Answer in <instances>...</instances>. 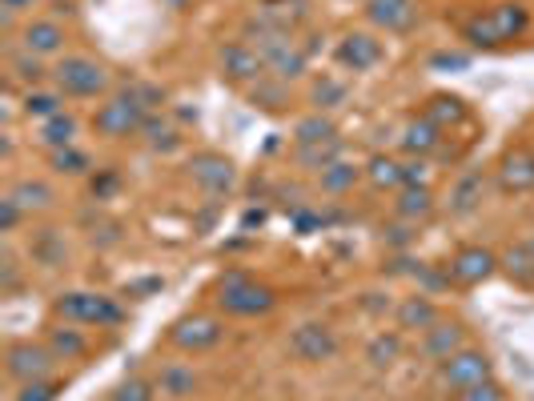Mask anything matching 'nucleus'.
Wrapping results in <instances>:
<instances>
[{"mask_svg":"<svg viewBox=\"0 0 534 401\" xmlns=\"http://www.w3.org/2000/svg\"><path fill=\"white\" fill-rule=\"evenodd\" d=\"M526 29H530V13H526L522 0H502V5H494V9H486V13H478V17H470V21L462 25V37H466L474 49H498V45L522 37Z\"/></svg>","mask_w":534,"mask_h":401,"instance_id":"obj_1","label":"nucleus"},{"mask_svg":"<svg viewBox=\"0 0 534 401\" xmlns=\"http://www.w3.org/2000/svg\"><path fill=\"white\" fill-rule=\"evenodd\" d=\"M217 305L233 317H257V313H270L278 305V297H274L270 285H257L249 273L229 269L217 285Z\"/></svg>","mask_w":534,"mask_h":401,"instance_id":"obj_2","label":"nucleus"},{"mask_svg":"<svg viewBox=\"0 0 534 401\" xmlns=\"http://www.w3.org/2000/svg\"><path fill=\"white\" fill-rule=\"evenodd\" d=\"M145 117H149L145 101H141L133 89H125V93L109 97V101L97 109V117H93V129H97L101 137H113V141H121V137H133V133H141Z\"/></svg>","mask_w":534,"mask_h":401,"instance_id":"obj_3","label":"nucleus"},{"mask_svg":"<svg viewBox=\"0 0 534 401\" xmlns=\"http://www.w3.org/2000/svg\"><path fill=\"white\" fill-rule=\"evenodd\" d=\"M53 85H57V93H65V97L89 101V97H101V93L109 89V69L97 65L93 57H65V61L53 69Z\"/></svg>","mask_w":534,"mask_h":401,"instance_id":"obj_4","label":"nucleus"},{"mask_svg":"<svg viewBox=\"0 0 534 401\" xmlns=\"http://www.w3.org/2000/svg\"><path fill=\"white\" fill-rule=\"evenodd\" d=\"M57 313L69 325H97V329L125 321V309L105 293H65V297H57Z\"/></svg>","mask_w":534,"mask_h":401,"instance_id":"obj_5","label":"nucleus"},{"mask_svg":"<svg viewBox=\"0 0 534 401\" xmlns=\"http://www.w3.org/2000/svg\"><path fill=\"white\" fill-rule=\"evenodd\" d=\"M490 373H494V365H490V357L482 349H458L454 357H446L438 365L442 389H454V393H466V389L490 381Z\"/></svg>","mask_w":534,"mask_h":401,"instance_id":"obj_6","label":"nucleus"},{"mask_svg":"<svg viewBox=\"0 0 534 401\" xmlns=\"http://www.w3.org/2000/svg\"><path fill=\"white\" fill-rule=\"evenodd\" d=\"M53 349L49 345H33V341H17V345H9V353H5V373L13 377V381H37V377H49V369H53Z\"/></svg>","mask_w":534,"mask_h":401,"instance_id":"obj_7","label":"nucleus"},{"mask_svg":"<svg viewBox=\"0 0 534 401\" xmlns=\"http://www.w3.org/2000/svg\"><path fill=\"white\" fill-rule=\"evenodd\" d=\"M290 353L298 361H330L338 353V333L326 321H306L290 333Z\"/></svg>","mask_w":534,"mask_h":401,"instance_id":"obj_8","label":"nucleus"},{"mask_svg":"<svg viewBox=\"0 0 534 401\" xmlns=\"http://www.w3.org/2000/svg\"><path fill=\"white\" fill-rule=\"evenodd\" d=\"M366 17L378 33L390 37H406L418 25V5L414 0H366Z\"/></svg>","mask_w":534,"mask_h":401,"instance_id":"obj_9","label":"nucleus"},{"mask_svg":"<svg viewBox=\"0 0 534 401\" xmlns=\"http://www.w3.org/2000/svg\"><path fill=\"white\" fill-rule=\"evenodd\" d=\"M382 57H386V49L374 33H346L338 45V65L350 73H370L382 65Z\"/></svg>","mask_w":534,"mask_h":401,"instance_id":"obj_10","label":"nucleus"},{"mask_svg":"<svg viewBox=\"0 0 534 401\" xmlns=\"http://www.w3.org/2000/svg\"><path fill=\"white\" fill-rule=\"evenodd\" d=\"M173 345L177 349H185V353H205V349H213V345H221V337H225V325L217 321V317H185V321H177L173 325Z\"/></svg>","mask_w":534,"mask_h":401,"instance_id":"obj_11","label":"nucleus"},{"mask_svg":"<svg viewBox=\"0 0 534 401\" xmlns=\"http://www.w3.org/2000/svg\"><path fill=\"white\" fill-rule=\"evenodd\" d=\"M189 169H193V181H197L209 197H225V193L237 185V169H233L225 157H217V153H197Z\"/></svg>","mask_w":534,"mask_h":401,"instance_id":"obj_12","label":"nucleus"},{"mask_svg":"<svg viewBox=\"0 0 534 401\" xmlns=\"http://www.w3.org/2000/svg\"><path fill=\"white\" fill-rule=\"evenodd\" d=\"M265 69H270V65L261 61V53L249 41H233V45L221 49V73L229 81H261Z\"/></svg>","mask_w":534,"mask_h":401,"instance_id":"obj_13","label":"nucleus"},{"mask_svg":"<svg viewBox=\"0 0 534 401\" xmlns=\"http://www.w3.org/2000/svg\"><path fill=\"white\" fill-rule=\"evenodd\" d=\"M422 357L426 361H446V357H454L458 349H466V333H462V325H454V321H438V325H430L426 333H422Z\"/></svg>","mask_w":534,"mask_h":401,"instance_id":"obj_14","label":"nucleus"},{"mask_svg":"<svg viewBox=\"0 0 534 401\" xmlns=\"http://www.w3.org/2000/svg\"><path fill=\"white\" fill-rule=\"evenodd\" d=\"M21 41H25V53L33 57H57L65 49V29L57 21H33Z\"/></svg>","mask_w":534,"mask_h":401,"instance_id":"obj_15","label":"nucleus"},{"mask_svg":"<svg viewBox=\"0 0 534 401\" xmlns=\"http://www.w3.org/2000/svg\"><path fill=\"white\" fill-rule=\"evenodd\" d=\"M450 273H454V281H462V285H478V281H486L490 273H494V253L490 249H462L458 257H454V265H450Z\"/></svg>","mask_w":534,"mask_h":401,"instance_id":"obj_16","label":"nucleus"},{"mask_svg":"<svg viewBox=\"0 0 534 401\" xmlns=\"http://www.w3.org/2000/svg\"><path fill=\"white\" fill-rule=\"evenodd\" d=\"M438 145H442V129L430 125L426 117H418V121H410V125L402 129V149H406L410 157H430Z\"/></svg>","mask_w":534,"mask_h":401,"instance_id":"obj_17","label":"nucleus"},{"mask_svg":"<svg viewBox=\"0 0 534 401\" xmlns=\"http://www.w3.org/2000/svg\"><path fill=\"white\" fill-rule=\"evenodd\" d=\"M77 117L73 113H57V117H49V121H41V145L49 149V153H57V149H69V145H77Z\"/></svg>","mask_w":534,"mask_h":401,"instance_id":"obj_18","label":"nucleus"},{"mask_svg":"<svg viewBox=\"0 0 534 401\" xmlns=\"http://www.w3.org/2000/svg\"><path fill=\"white\" fill-rule=\"evenodd\" d=\"M502 189H514V193L534 189V153L518 149L502 161Z\"/></svg>","mask_w":534,"mask_h":401,"instance_id":"obj_19","label":"nucleus"},{"mask_svg":"<svg viewBox=\"0 0 534 401\" xmlns=\"http://www.w3.org/2000/svg\"><path fill=\"white\" fill-rule=\"evenodd\" d=\"M398 325L402 329H430V325H438V305L430 301V297H406L402 305H398Z\"/></svg>","mask_w":534,"mask_h":401,"instance_id":"obj_20","label":"nucleus"},{"mask_svg":"<svg viewBox=\"0 0 534 401\" xmlns=\"http://www.w3.org/2000/svg\"><path fill=\"white\" fill-rule=\"evenodd\" d=\"M49 349H53V357H61V361H81V357L89 353V337H85L81 329H73V325H61V329L49 333Z\"/></svg>","mask_w":534,"mask_h":401,"instance_id":"obj_21","label":"nucleus"},{"mask_svg":"<svg viewBox=\"0 0 534 401\" xmlns=\"http://www.w3.org/2000/svg\"><path fill=\"white\" fill-rule=\"evenodd\" d=\"M398 217H406V221H422V217H430V209H434V193L426 189V185H406V189H398Z\"/></svg>","mask_w":534,"mask_h":401,"instance_id":"obj_22","label":"nucleus"},{"mask_svg":"<svg viewBox=\"0 0 534 401\" xmlns=\"http://www.w3.org/2000/svg\"><path fill=\"white\" fill-rule=\"evenodd\" d=\"M422 117L446 133V125H458V121L466 117V105H462V97L438 93V97H430V105H426V113H422Z\"/></svg>","mask_w":534,"mask_h":401,"instance_id":"obj_23","label":"nucleus"},{"mask_svg":"<svg viewBox=\"0 0 534 401\" xmlns=\"http://www.w3.org/2000/svg\"><path fill=\"white\" fill-rule=\"evenodd\" d=\"M157 389H161L165 397H189V393L197 389V373H193L189 365L173 361V365H165V369H161V377H157Z\"/></svg>","mask_w":534,"mask_h":401,"instance_id":"obj_24","label":"nucleus"},{"mask_svg":"<svg viewBox=\"0 0 534 401\" xmlns=\"http://www.w3.org/2000/svg\"><path fill=\"white\" fill-rule=\"evenodd\" d=\"M294 141H298V145H326V141H338V129H334L330 117L314 113V117H302V121L294 125Z\"/></svg>","mask_w":534,"mask_h":401,"instance_id":"obj_25","label":"nucleus"},{"mask_svg":"<svg viewBox=\"0 0 534 401\" xmlns=\"http://www.w3.org/2000/svg\"><path fill=\"white\" fill-rule=\"evenodd\" d=\"M358 177H362L358 165H350V161H334L330 169H322V193L342 197V193H350V189L358 185Z\"/></svg>","mask_w":534,"mask_h":401,"instance_id":"obj_26","label":"nucleus"},{"mask_svg":"<svg viewBox=\"0 0 534 401\" xmlns=\"http://www.w3.org/2000/svg\"><path fill=\"white\" fill-rule=\"evenodd\" d=\"M61 105H65V93H53V89H29V93H25V117L49 121V117L65 113Z\"/></svg>","mask_w":534,"mask_h":401,"instance_id":"obj_27","label":"nucleus"},{"mask_svg":"<svg viewBox=\"0 0 534 401\" xmlns=\"http://www.w3.org/2000/svg\"><path fill=\"white\" fill-rule=\"evenodd\" d=\"M141 137L153 145V149H161V153H173L177 145H181V137H177V129L161 117V113H149L145 117V125H141Z\"/></svg>","mask_w":534,"mask_h":401,"instance_id":"obj_28","label":"nucleus"},{"mask_svg":"<svg viewBox=\"0 0 534 401\" xmlns=\"http://www.w3.org/2000/svg\"><path fill=\"white\" fill-rule=\"evenodd\" d=\"M366 177H370L374 189H402L406 185L402 181V161H394V157H370Z\"/></svg>","mask_w":534,"mask_h":401,"instance_id":"obj_29","label":"nucleus"},{"mask_svg":"<svg viewBox=\"0 0 534 401\" xmlns=\"http://www.w3.org/2000/svg\"><path fill=\"white\" fill-rule=\"evenodd\" d=\"M298 161L306 169H330L334 161H342V137L338 141H326V145H298Z\"/></svg>","mask_w":534,"mask_h":401,"instance_id":"obj_30","label":"nucleus"},{"mask_svg":"<svg viewBox=\"0 0 534 401\" xmlns=\"http://www.w3.org/2000/svg\"><path fill=\"white\" fill-rule=\"evenodd\" d=\"M398 357H402V337H398V333H378V337L370 341V349H366V361H370L374 369H390Z\"/></svg>","mask_w":534,"mask_h":401,"instance_id":"obj_31","label":"nucleus"},{"mask_svg":"<svg viewBox=\"0 0 534 401\" xmlns=\"http://www.w3.org/2000/svg\"><path fill=\"white\" fill-rule=\"evenodd\" d=\"M478 201H482V173H470V177H462V181L454 185L450 209H454V213H470Z\"/></svg>","mask_w":534,"mask_h":401,"instance_id":"obj_32","label":"nucleus"},{"mask_svg":"<svg viewBox=\"0 0 534 401\" xmlns=\"http://www.w3.org/2000/svg\"><path fill=\"white\" fill-rule=\"evenodd\" d=\"M9 197H17V205L29 213V209H45V205H53V189L45 185V181H21Z\"/></svg>","mask_w":534,"mask_h":401,"instance_id":"obj_33","label":"nucleus"},{"mask_svg":"<svg viewBox=\"0 0 534 401\" xmlns=\"http://www.w3.org/2000/svg\"><path fill=\"white\" fill-rule=\"evenodd\" d=\"M53 169L65 173V177H81V173L93 169V161H89V153H81L77 145H69V149H57L53 153Z\"/></svg>","mask_w":534,"mask_h":401,"instance_id":"obj_34","label":"nucleus"},{"mask_svg":"<svg viewBox=\"0 0 534 401\" xmlns=\"http://www.w3.org/2000/svg\"><path fill=\"white\" fill-rule=\"evenodd\" d=\"M282 85H286L282 77H274V81L261 77V81L253 85V101H257L261 109H282V105H286V89H282Z\"/></svg>","mask_w":534,"mask_h":401,"instance_id":"obj_35","label":"nucleus"},{"mask_svg":"<svg viewBox=\"0 0 534 401\" xmlns=\"http://www.w3.org/2000/svg\"><path fill=\"white\" fill-rule=\"evenodd\" d=\"M57 393H61V381L37 377V381H25V385H21L17 401H57Z\"/></svg>","mask_w":534,"mask_h":401,"instance_id":"obj_36","label":"nucleus"},{"mask_svg":"<svg viewBox=\"0 0 534 401\" xmlns=\"http://www.w3.org/2000/svg\"><path fill=\"white\" fill-rule=\"evenodd\" d=\"M506 273H510V277H518V281H534V257H530L526 241H522L518 249H510V253H506Z\"/></svg>","mask_w":534,"mask_h":401,"instance_id":"obj_37","label":"nucleus"},{"mask_svg":"<svg viewBox=\"0 0 534 401\" xmlns=\"http://www.w3.org/2000/svg\"><path fill=\"white\" fill-rule=\"evenodd\" d=\"M153 381H141V377H133V381H125V385H117L105 401H153Z\"/></svg>","mask_w":534,"mask_h":401,"instance_id":"obj_38","label":"nucleus"},{"mask_svg":"<svg viewBox=\"0 0 534 401\" xmlns=\"http://www.w3.org/2000/svg\"><path fill=\"white\" fill-rule=\"evenodd\" d=\"M342 101H346V85H342V81L322 77V81L314 85V105H318V109H334V105H342Z\"/></svg>","mask_w":534,"mask_h":401,"instance_id":"obj_39","label":"nucleus"},{"mask_svg":"<svg viewBox=\"0 0 534 401\" xmlns=\"http://www.w3.org/2000/svg\"><path fill=\"white\" fill-rule=\"evenodd\" d=\"M117 189H121V173H117V169H97V177L89 181V193H93L97 201L117 197Z\"/></svg>","mask_w":534,"mask_h":401,"instance_id":"obj_40","label":"nucleus"},{"mask_svg":"<svg viewBox=\"0 0 534 401\" xmlns=\"http://www.w3.org/2000/svg\"><path fill=\"white\" fill-rule=\"evenodd\" d=\"M37 61H41V57H33V53H25V57H13V73H17L25 85H33V89L45 81V69H41Z\"/></svg>","mask_w":534,"mask_h":401,"instance_id":"obj_41","label":"nucleus"},{"mask_svg":"<svg viewBox=\"0 0 534 401\" xmlns=\"http://www.w3.org/2000/svg\"><path fill=\"white\" fill-rule=\"evenodd\" d=\"M21 221H25V209L17 205V197H5V201H0V233H13Z\"/></svg>","mask_w":534,"mask_h":401,"instance_id":"obj_42","label":"nucleus"},{"mask_svg":"<svg viewBox=\"0 0 534 401\" xmlns=\"http://www.w3.org/2000/svg\"><path fill=\"white\" fill-rule=\"evenodd\" d=\"M462 401H506V389H502L498 381H482V385L466 389V393H462Z\"/></svg>","mask_w":534,"mask_h":401,"instance_id":"obj_43","label":"nucleus"},{"mask_svg":"<svg viewBox=\"0 0 534 401\" xmlns=\"http://www.w3.org/2000/svg\"><path fill=\"white\" fill-rule=\"evenodd\" d=\"M470 65V53H434L430 57V69H466Z\"/></svg>","mask_w":534,"mask_h":401,"instance_id":"obj_44","label":"nucleus"},{"mask_svg":"<svg viewBox=\"0 0 534 401\" xmlns=\"http://www.w3.org/2000/svg\"><path fill=\"white\" fill-rule=\"evenodd\" d=\"M402 181H406V185H426V157L406 161V165H402ZM406 185H402V189H406Z\"/></svg>","mask_w":534,"mask_h":401,"instance_id":"obj_45","label":"nucleus"},{"mask_svg":"<svg viewBox=\"0 0 534 401\" xmlns=\"http://www.w3.org/2000/svg\"><path fill=\"white\" fill-rule=\"evenodd\" d=\"M0 5H5V13H29L37 0H0Z\"/></svg>","mask_w":534,"mask_h":401,"instance_id":"obj_46","label":"nucleus"},{"mask_svg":"<svg viewBox=\"0 0 534 401\" xmlns=\"http://www.w3.org/2000/svg\"><path fill=\"white\" fill-rule=\"evenodd\" d=\"M261 221H265V209H249L241 225H245V229H253V225H261Z\"/></svg>","mask_w":534,"mask_h":401,"instance_id":"obj_47","label":"nucleus"}]
</instances>
